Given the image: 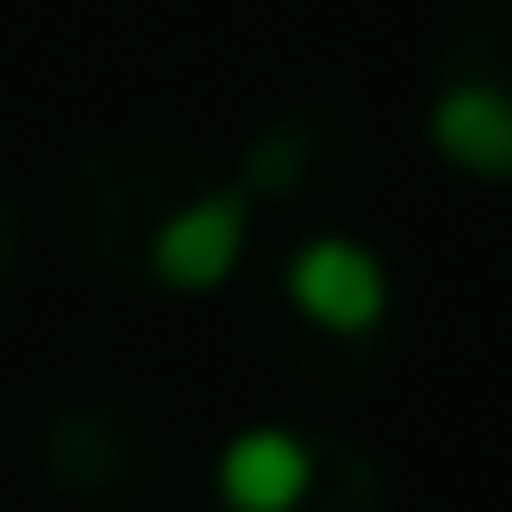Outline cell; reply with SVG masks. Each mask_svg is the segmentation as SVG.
I'll return each mask as SVG.
<instances>
[{
	"label": "cell",
	"instance_id": "1",
	"mask_svg": "<svg viewBox=\"0 0 512 512\" xmlns=\"http://www.w3.org/2000/svg\"><path fill=\"white\" fill-rule=\"evenodd\" d=\"M216 184L224 160L184 136H104L64 168V240L104 288H152V248Z\"/></svg>",
	"mask_w": 512,
	"mask_h": 512
},
{
	"label": "cell",
	"instance_id": "2",
	"mask_svg": "<svg viewBox=\"0 0 512 512\" xmlns=\"http://www.w3.org/2000/svg\"><path fill=\"white\" fill-rule=\"evenodd\" d=\"M424 136L472 184H512V0H456L432 40Z\"/></svg>",
	"mask_w": 512,
	"mask_h": 512
},
{
	"label": "cell",
	"instance_id": "3",
	"mask_svg": "<svg viewBox=\"0 0 512 512\" xmlns=\"http://www.w3.org/2000/svg\"><path fill=\"white\" fill-rule=\"evenodd\" d=\"M40 464L64 504L88 512H136L160 496V440L120 400H72L40 424Z\"/></svg>",
	"mask_w": 512,
	"mask_h": 512
},
{
	"label": "cell",
	"instance_id": "4",
	"mask_svg": "<svg viewBox=\"0 0 512 512\" xmlns=\"http://www.w3.org/2000/svg\"><path fill=\"white\" fill-rule=\"evenodd\" d=\"M352 160H360L352 112H336V104H288V112H272V120L248 128V144L224 168V184L248 200V216L256 208H304V200L336 192L352 176Z\"/></svg>",
	"mask_w": 512,
	"mask_h": 512
},
{
	"label": "cell",
	"instance_id": "5",
	"mask_svg": "<svg viewBox=\"0 0 512 512\" xmlns=\"http://www.w3.org/2000/svg\"><path fill=\"white\" fill-rule=\"evenodd\" d=\"M288 312L320 336V344H368L384 328V304H392V280H384V256L352 232H312L296 256H288Z\"/></svg>",
	"mask_w": 512,
	"mask_h": 512
},
{
	"label": "cell",
	"instance_id": "6",
	"mask_svg": "<svg viewBox=\"0 0 512 512\" xmlns=\"http://www.w3.org/2000/svg\"><path fill=\"white\" fill-rule=\"evenodd\" d=\"M248 200L232 192V184H216L208 200H192L176 224H168V240L152 248V288H176V296H208V288H224L232 272H240V256H248Z\"/></svg>",
	"mask_w": 512,
	"mask_h": 512
},
{
	"label": "cell",
	"instance_id": "7",
	"mask_svg": "<svg viewBox=\"0 0 512 512\" xmlns=\"http://www.w3.org/2000/svg\"><path fill=\"white\" fill-rule=\"evenodd\" d=\"M280 512H392V480H384V464H376L352 432L312 424L304 480H296V496H288Z\"/></svg>",
	"mask_w": 512,
	"mask_h": 512
},
{
	"label": "cell",
	"instance_id": "8",
	"mask_svg": "<svg viewBox=\"0 0 512 512\" xmlns=\"http://www.w3.org/2000/svg\"><path fill=\"white\" fill-rule=\"evenodd\" d=\"M24 240H32V232H24V200H16V184L0 176V288L16 280V264H24Z\"/></svg>",
	"mask_w": 512,
	"mask_h": 512
}]
</instances>
